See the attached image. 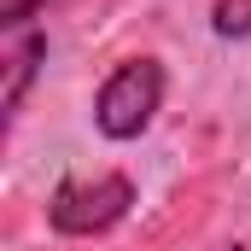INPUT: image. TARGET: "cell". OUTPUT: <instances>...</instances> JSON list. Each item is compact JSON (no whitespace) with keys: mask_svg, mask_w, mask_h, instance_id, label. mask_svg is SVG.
<instances>
[{"mask_svg":"<svg viewBox=\"0 0 251 251\" xmlns=\"http://www.w3.org/2000/svg\"><path fill=\"white\" fill-rule=\"evenodd\" d=\"M41 59H47V41H41V35H18V47L6 53V117H18L24 88L35 82V64Z\"/></svg>","mask_w":251,"mask_h":251,"instance_id":"obj_3","label":"cell"},{"mask_svg":"<svg viewBox=\"0 0 251 251\" xmlns=\"http://www.w3.org/2000/svg\"><path fill=\"white\" fill-rule=\"evenodd\" d=\"M210 29H216L222 41L251 35V0H216V6H210Z\"/></svg>","mask_w":251,"mask_h":251,"instance_id":"obj_4","label":"cell"},{"mask_svg":"<svg viewBox=\"0 0 251 251\" xmlns=\"http://www.w3.org/2000/svg\"><path fill=\"white\" fill-rule=\"evenodd\" d=\"M128 204H134V181L117 176V170H105V176H70L47 199V222L59 234H70V240H88V234L117 228L128 216Z\"/></svg>","mask_w":251,"mask_h":251,"instance_id":"obj_2","label":"cell"},{"mask_svg":"<svg viewBox=\"0 0 251 251\" xmlns=\"http://www.w3.org/2000/svg\"><path fill=\"white\" fill-rule=\"evenodd\" d=\"M164 105V64L158 59H123L94 94V123L105 140H134L146 134Z\"/></svg>","mask_w":251,"mask_h":251,"instance_id":"obj_1","label":"cell"},{"mask_svg":"<svg viewBox=\"0 0 251 251\" xmlns=\"http://www.w3.org/2000/svg\"><path fill=\"white\" fill-rule=\"evenodd\" d=\"M234 251H246V246H234Z\"/></svg>","mask_w":251,"mask_h":251,"instance_id":"obj_6","label":"cell"},{"mask_svg":"<svg viewBox=\"0 0 251 251\" xmlns=\"http://www.w3.org/2000/svg\"><path fill=\"white\" fill-rule=\"evenodd\" d=\"M41 6H47V0H0V24H6V29H24Z\"/></svg>","mask_w":251,"mask_h":251,"instance_id":"obj_5","label":"cell"}]
</instances>
